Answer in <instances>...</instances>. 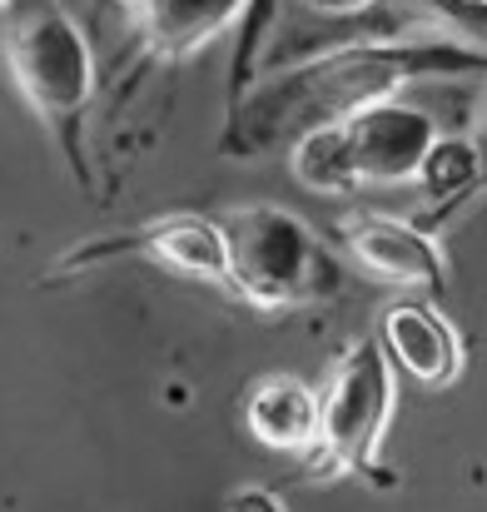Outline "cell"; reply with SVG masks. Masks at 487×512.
<instances>
[{"instance_id":"cell-11","label":"cell","mask_w":487,"mask_h":512,"mask_svg":"<svg viewBox=\"0 0 487 512\" xmlns=\"http://www.w3.org/2000/svg\"><path fill=\"white\" fill-rule=\"evenodd\" d=\"M289 174L314 189V194H358V160H353V140H348V125L343 120H328V125H314L304 130L294 145H289Z\"/></svg>"},{"instance_id":"cell-15","label":"cell","mask_w":487,"mask_h":512,"mask_svg":"<svg viewBox=\"0 0 487 512\" xmlns=\"http://www.w3.org/2000/svg\"><path fill=\"white\" fill-rule=\"evenodd\" d=\"M478 145H483V155H487V115H483V135H478Z\"/></svg>"},{"instance_id":"cell-4","label":"cell","mask_w":487,"mask_h":512,"mask_svg":"<svg viewBox=\"0 0 487 512\" xmlns=\"http://www.w3.org/2000/svg\"><path fill=\"white\" fill-rule=\"evenodd\" d=\"M398 408V378L393 358L378 339L353 343L343 363L333 368L324 388V413H319V443L309 458H324V473H358L378 458V443L393 423Z\"/></svg>"},{"instance_id":"cell-8","label":"cell","mask_w":487,"mask_h":512,"mask_svg":"<svg viewBox=\"0 0 487 512\" xmlns=\"http://www.w3.org/2000/svg\"><path fill=\"white\" fill-rule=\"evenodd\" d=\"M145 45L164 60H184L219 40L234 20L249 15L254 0H125Z\"/></svg>"},{"instance_id":"cell-2","label":"cell","mask_w":487,"mask_h":512,"mask_svg":"<svg viewBox=\"0 0 487 512\" xmlns=\"http://www.w3.org/2000/svg\"><path fill=\"white\" fill-rule=\"evenodd\" d=\"M229 244V289L254 309H299L343 289L328 244L279 204H239L219 214Z\"/></svg>"},{"instance_id":"cell-13","label":"cell","mask_w":487,"mask_h":512,"mask_svg":"<svg viewBox=\"0 0 487 512\" xmlns=\"http://www.w3.org/2000/svg\"><path fill=\"white\" fill-rule=\"evenodd\" d=\"M224 512H289L269 488H234L229 493V503H224Z\"/></svg>"},{"instance_id":"cell-7","label":"cell","mask_w":487,"mask_h":512,"mask_svg":"<svg viewBox=\"0 0 487 512\" xmlns=\"http://www.w3.org/2000/svg\"><path fill=\"white\" fill-rule=\"evenodd\" d=\"M378 343L393 358V368L428 388H448L463 373V339L433 304H393L383 314Z\"/></svg>"},{"instance_id":"cell-6","label":"cell","mask_w":487,"mask_h":512,"mask_svg":"<svg viewBox=\"0 0 487 512\" xmlns=\"http://www.w3.org/2000/svg\"><path fill=\"white\" fill-rule=\"evenodd\" d=\"M343 249H348V259H358V269L393 279L403 289L438 294L448 284V259H443L438 239H428V229H418L408 219L358 214L353 224H343Z\"/></svg>"},{"instance_id":"cell-14","label":"cell","mask_w":487,"mask_h":512,"mask_svg":"<svg viewBox=\"0 0 487 512\" xmlns=\"http://www.w3.org/2000/svg\"><path fill=\"white\" fill-rule=\"evenodd\" d=\"M309 5H319V10H373L383 0H309Z\"/></svg>"},{"instance_id":"cell-12","label":"cell","mask_w":487,"mask_h":512,"mask_svg":"<svg viewBox=\"0 0 487 512\" xmlns=\"http://www.w3.org/2000/svg\"><path fill=\"white\" fill-rule=\"evenodd\" d=\"M487 170V155L478 140H468V135H443L433 150H428V160H423V170H418V184L428 189V199H438V204H448V199H458V194H468Z\"/></svg>"},{"instance_id":"cell-16","label":"cell","mask_w":487,"mask_h":512,"mask_svg":"<svg viewBox=\"0 0 487 512\" xmlns=\"http://www.w3.org/2000/svg\"><path fill=\"white\" fill-rule=\"evenodd\" d=\"M0 10H10V0H0Z\"/></svg>"},{"instance_id":"cell-9","label":"cell","mask_w":487,"mask_h":512,"mask_svg":"<svg viewBox=\"0 0 487 512\" xmlns=\"http://www.w3.org/2000/svg\"><path fill=\"white\" fill-rule=\"evenodd\" d=\"M319 413H324V393L294 373H274V378L254 383V393L244 403L249 433L274 453H309L319 443Z\"/></svg>"},{"instance_id":"cell-1","label":"cell","mask_w":487,"mask_h":512,"mask_svg":"<svg viewBox=\"0 0 487 512\" xmlns=\"http://www.w3.org/2000/svg\"><path fill=\"white\" fill-rule=\"evenodd\" d=\"M487 75V55L443 40V35H403L378 45H353L324 60L264 75V85L249 95V105L234 115L229 150L259 155L274 140H299L304 130L348 120L363 105L393 100L418 80H448V75Z\"/></svg>"},{"instance_id":"cell-3","label":"cell","mask_w":487,"mask_h":512,"mask_svg":"<svg viewBox=\"0 0 487 512\" xmlns=\"http://www.w3.org/2000/svg\"><path fill=\"white\" fill-rule=\"evenodd\" d=\"M5 65L45 120H70L95 95V50L80 20L60 0H10L5 10Z\"/></svg>"},{"instance_id":"cell-10","label":"cell","mask_w":487,"mask_h":512,"mask_svg":"<svg viewBox=\"0 0 487 512\" xmlns=\"http://www.w3.org/2000/svg\"><path fill=\"white\" fill-rule=\"evenodd\" d=\"M140 249L150 259H160L179 274H194V279H214V284H229V244H224V229L219 219H160L155 229L140 234Z\"/></svg>"},{"instance_id":"cell-5","label":"cell","mask_w":487,"mask_h":512,"mask_svg":"<svg viewBox=\"0 0 487 512\" xmlns=\"http://www.w3.org/2000/svg\"><path fill=\"white\" fill-rule=\"evenodd\" d=\"M353 140V160L363 184H408L418 179L428 150L443 140V125L428 105L413 100H378L343 120Z\"/></svg>"}]
</instances>
